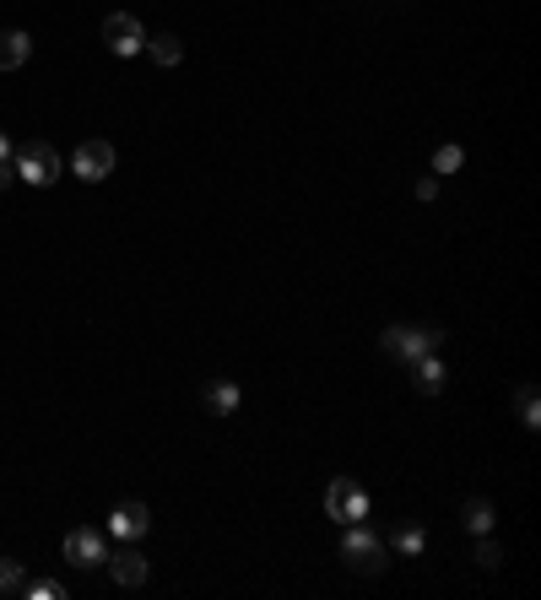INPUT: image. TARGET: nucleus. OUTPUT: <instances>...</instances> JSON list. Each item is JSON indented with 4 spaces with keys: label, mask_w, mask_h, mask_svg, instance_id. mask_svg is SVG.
<instances>
[{
    "label": "nucleus",
    "mask_w": 541,
    "mask_h": 600,
    "mask_svg": "<svg viewBox=\"0 0 541 600\" xmlns=\"http://www.w3.org/2000/svg\"><path fill=\"white\" fill-rule=\"evenodd\" d=\"M22 579L28 573H22L17 557H0V595H22Z\"/></svg>",
    "instance_id": "obj_15"
},
{
    "label": "nucleus",
    "mask_w": 541,
    "mask_h": 600,
    "mask_svg": "<svg viewBox=\"0 0 541 600\" xmlns=\"http://www.w3.org/2000/svg\"><path fill=\"white\" fill-rule=\"evenodd\" d=\"M325 514L341 519V525H358V519H368V498H363V487L352 482V476H336L331 492H325Z\"/></svg>",
    "instance_id": "obj_3"
},
{
    "label": "nucleus",
    "mask_w": 541,
    "mask_h": 600,
    "mask_svg": "<svg viewBox=\"0 0 541 600\" xmlns=\"http://www.w3.org/2000/svg\"><path fill=\"white\" fill-rule=\"evenodd\" d=\"M109 579L120 584V590H141V584H147V573H152V563L141 552H130V546H120V552H109Z\"/></svg>",
    "instance_id": "obj_7"
},
{
    "label": "nucleus",
    "mask_w": 541,
    "mask_h": 600,
    "mask_svg": "<svg viewBox=\"0 0 541 600\" xmlns=\"http://www.w3.org/2000/svg\"><path fill=\"white\" fill-rule=\"evenodd\" d=\"M11 179H17V163H0V190H6Z\"/></svg>",
    "instance_id": "obj_21"
},
{
    "label": "nucleus",
    "mask_w": 541,
    "mask_h": 600,
    "mask_svg": "<svg viewBox=\"0 0 541 600\" xmlns=\"http://www.w3.org/2000/svg\"><path fill=\"white\" fill-rule=\"evenodd\" d=\"M65 563L103 568V563H109V541H103L98 530H71V536H65Z\"/></svg>",
    "instance_id": "obj_6"
},
{
    "label": "nucleus",
    "mask_w": 541,
    "mask_h": 600,
    "mask_svg": "<svg viewBox=\"0 0 541 600\" xmlns=\"http://www.w3.org/2000/svg\"><path fill=\"white\" fill-rule=\"evenodd\" d=\"M22 595L28 600H65V584L60 579H22Z\"/></svg>",
    "instance_id": "obj_14"
},
{
    "label": "nucleus",
    "mask_w": 541,
    "mask_h": 600,
    "mask_svg": "<svg viewBox=\"0 0 541 600\" xmlns=\"http://www.w3.org/2000/svg\"><path fill=\"white\" fill-rule=\"evenodd\" d=\"M460 163H466V152H460V146H439V152H433V173H455Z\"/></svg>",
    "instance_id": "obj_17"
},
{
    "label": "nucleus",
    "mask_w": 541,
    "mask_h": 600,
    "mask_svg": "<svg viewBox=\"0 0 541 600\" xmlns=\"http://www.w3.org/2000/svg\"><path fill=\"white\" fill-rule=\"evenodd\" d=\"M520 422H525V428H536V422H541V406H536V390H531V384L520 390Z\"/></svg>",
    "instance_id": "obj_18"
},
{
    "label": "nucleus",
    "mask_w": 541,
    "mask_h": 600,
    "mask_svg": "<svg viewBox=\"0 0 541 600\" xmlns=\"http://www.w3.org/2000/svg\"><path fill=\"white\" fill-rule=\"evenodd\" d=\"M109 530H114V536H120V541H136V536H147V530H152V514H147V503H136V498H130V503H120V509L109 514Z\"/></svg>",
    "instance_id": "obj_8"
},
{
    "label": "nucleus",
    "mask_w": 541,
    "mask_h": 600,
    "mask_svg": "<svg viewBox=\"0 0 541 600\" xmlns=\"http://www.w3.org/2000/svg\"><path fill=\"white\" fill-rule=\"evenodd\" d=\"M0 163H11V141L6 136H0Z\"/></svg>",
    "instance_id": "obj_22"
},
{
    "label": "nucleus",
    "mask_w": 541,
    "mask_h": 600,
    "mask_svg": "<svg viewBox=\"0 0 541 600\" xmlns=\"http://www.w3.org/2000/svg\"><path fill=\"white\" fill-rule=\"evenodd\" d=\"M498 563H504V546H498V541H482V546H477V568L493 573Z\"/></svg>",
    "instance_id": "obj_19"
},
{
    "label": "nucleus",
    "mask_w": 541,
    "mask_h": 600,
    "mask_svg": "<svg viewBox=\"0 0 541 600\" xmlns=\"http://www.w3.org/2000/svg\"><path fill=\"white\" fill-rule=\"evenodd\" d=\"M33 60V38L22 28H6L0 33V71H22V65Z\"/></svg>",
    "instance_id": "obj_9"
},
{
    "label": "nucleus",
    "mask_w": 541,
    "mask_h": 600,
    "mask_svg": "<svg viewBox=\"0 0 541 600\" xmlns=\"http://www.w3.org/2000/svg\"><path fill=\"white\" fill-rule=\"evenodd\" d=\"M460 519H466V530H477V536H487V530H493V503H487V498H466V509H460Z\"/></svg>",
    "instance_id": "obj_13"
},
{
    "label": "nucleus",
    "mask_w": 541,
    "mask_h": 600,
    "mask_svg": "<svg viewBox=\"0 0 541 600\" xmlns=\"http://www.w3.org/2000/svg\"><path fill=\"white\" fill-rule=\"evenodd\" d=\"M11 163H17V179H28V184H55L60 173H65V157L55 152L49 141H22L17 152H11Z\"/></svg>",
    "instance_id": "obj_2"
},
{
    "label": "nucleus",
    "mask_w": 541,
    "mask_h": 600,
    "mask_svg": "<svg viewBox=\"0 0 541 600\" xmlns=\"http://www.w3.org/2000/svg\"><path fill=\"white\" fill-rule=\"evenodd\" d=\"M201 406L211 411V417H233V411H239V384H228V379H211L206 390H201Z\"/></svg>",
    "instance_id": "obj_10"
},
{
    "label": "nucleus",
    "mask_w": 541,
    "mask_h": 600,
    "mask_svg": "<svg viewBox=\"0 0 541 600\" xmlns=\"http://www.w3.org/2000/svg\"><path fill=\"white\" fill-rule=\"evenodd\" d=\"M103 44L114 49V55H136L141 44H147V28H141L136 17H130V11H114V17H103Z\"/></svg>",
    "instance_id": "obj_5"
},
{
    "label": "nucleus",
    "mask_w": 541,
    "mask_h": 600,
    "mask_svg": "<svg viewBox=\"0 0 541 600\" xmlns=\"http://www.w3.org/2000/svg\"><path fill=\"white\" fill-rule=\"evenodd\" d=\"M71 173H76V179H87V184L109 179V173H114V146L109 141H82L71 152Z\"/></svg>",
    "instance_id": "obj_4"
},
{
    "label": "nucleus",
    "mask_w": 541,
    "mask_h": 600,
    "mask_svg": "<svg viewBox=\"0 0 541 600\" xmlns=\"http://www.w3.org/2000/svg\"><path fill=\"white\" fill-rule=\"evenodd\" d=\"M141 49H147V55H152L157 65H179V60H184V44H179L174 33H157V38H147Z\"/></svg>",
    "instance_id": "obj_12"
},
{
    "label": "nucleus",
    "mask_w": 541,
    "mask_h": 600,
    "mask_svg": "<svg viewBox=\"0 0 541 600\" xmlns=\"http://www.w3.org/2000/svg\"><path fill=\"white\" fill-rule=\"evenodd\" d=\"M439 195V179H417V200H433Z\"/></svg>",
    "instance_id": "obj_20"
},
{
    "label": "nucleus",
    "mask_w": 541,
    "mask_h": 600,
    "mask_svg": "<svg viewBox=\"0 0 541 600\" xmlns=\"http://www.w3.org/2000/svg\"><path fill=\"white\" fill-rule=\"evenodd\" d=\"M422 541H428V536H422V525H401V530H395V552H406V557L422 552Z\"/></svg>",
    "instance_id": "obj_16"
},
{
    "label": "nucleus",
    "mask_w": 541,
    "mask_h": 600,
    "mask_svg": "<svg viewBox=\"0 0 541 600\" xmlns=\"http://www.w3.org/2000/svg\"><path fill=\"white\" fill-rule=\"evenodd\" d=\"M406 363H412V384L422 395H439L444 390V368H439V357L433 352H417V357H406Z\"/></svg>",
    "instance_id": "obj_11"
},
{
    "label": "nucleus",
    "mask_w": 541,
    "mask_h": 600,
    "mask_svg": "<svg viewBox=\"0 0 541 600\" xmlns=\"http://www.w3.org/2000/svg\"><path fill=\"white\" fill-rule=\"evenodd\" d=\"M341 563L352 573H363V579H374V573H385V541L358 519V525H347V536H341Z\"/></svg>",
    "instance_id": "obj_1"
}]
</instances>
